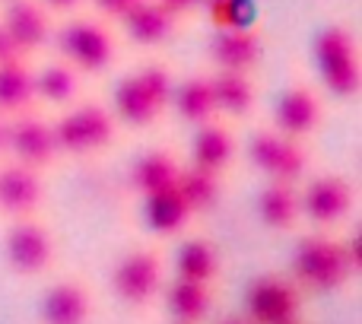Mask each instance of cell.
<instances>
[{
  "label": "cell",
  "instance_id": "cell-1",
  "mask_svg": "<svg viewBox=\"0 0 362 324\" xmlns=\"http://www.w3.org/2000/svg\"><path fill=\"white\" fill-rule=\"evenodd\" d=\"M359 270V242L315 232L305 236L293 251V277L305 289L334 293Z\"/></svg>",
  "mask_w": 362,
  "mask_h": 324
},
{
  "label": "cell",
  "instance_id": "cell-2",
  "mask_svg": "<svg viewBox=\"0 0 362 324\" xmlns=\"http://www.w3.org/2000/svg\"><path fill=\"white\" fill-rule=\"evenodd\" d=\"M172 89L175 83H172V70L165 64H144L115 86V121H124L127 127H137V131L156 125V118L172 102Z\"/></svg>",
  "mask_w": 362,
  "mask_h": 324
},
{
  "label": "cell",
  "instance_id": "cell-3",
  "mask_svg": "<svg viewBox=\"0 0 362 324\" xmlns=\"http://www.w3.org/2000/svg\"><path fill=\"white\" fill-rule=\"evenodd\" d=\"M315 61L327 93L337 99H356L362 89L359 45L350 25L331 23L315 35Z\"/></svg>",
  "mask_w": 362,
  "mask_h": 324
},
{
  "label": "cell",
  "instance_id": "cell-4",
  "mask_svg": "<svg viewBox=\"0 0 362 324\" xmlns=\"http://www.w3.org/2000/svg\"><path fill=\"white\" fill-rule=\"evenodd\" d=\"M51 131H54L57 153L93 156V153H102L115 140L118 121L99 102H80V105L67 108L57 121H51Z\"/></svg>",
  "mask_w": 362,
  "mask_h": 324
},
{
  "label": "cell",
  "instance_id": "cell-5",
  "mask_svg": "<svg viewBox=\"0 0 362 324\" xmlns=\"http://www.w3.org/2000/svg\"><path fill=\"white\" fill-rule=\"evenodd\" d=\"M61 54L64 64L76 70V74H102L115 64V54H118V45H115V35L105 23L99 19H70L61 29Z\"/></svg>",
  "mask_w": 362,
  "mask_h": 324
},
{
  "label": "cell",
  "instance_id": "cell-6",
  "mask_svg": "<svg viewBox=\"0 0 362 324\" xmlns=\"http://www.w3.org/2000/svg\"><path fill=\"white\" fill-rule=\"evenodd\" d=\"M165 287V264L156 248H131L112 270V289L124 306L146 308Z\"/></svg>",
  "mask_w": 362,
  "mask_h": 324
},
{
  "label": "cell",
  "instance_id": "cell-7",
  "mask_svg": "<svg viewBox=\"0 0 362 324\" xmlns=\"http://www.w3.org/2000/svg\"><path fill=\"white\" fill-rule=\"evenodd\" d=\"M4 258L6 267L19 277H38L51 267L54 258V238H51L48 226L38 223L35 216L16 219L4 238Z\"/></svg>",
  "mask_w": 362,
  "mask_h": 324
},
{
  "label": "cell",
  "instance_id": "cell-8",
  "mask_svg": "<svg viewBox=\"0 0 362 324\" xmlns=\"http://www.w3.org/2000/svg\"><path fill=\"white\" fill-rule=\"evenodd\" d=\"M299 306L296 283L280 274H261L245 289V315L255 324H296Z\"/></svg>",
  "mask_w": 362,
  "mask_h": 324
},
{
  "label": "cell",
  "instance_id": "cell-9",
  "mask_svg": "<svg viewBox=\"0 0 362 324\" xmlns=\"http://www.w3.org/2000/svg\"><path fill=\"white\" fill-rule=\"evenodd\" d=\"M248 159L270 181H286V185H296L305 175V166H308V156L299 140L286 137V134L274 131V127L270 131H257L248 140Z\"/></svg>",
  "mask_w": 362,
  "mask_h": 324
},
{
  "label": "cell",
  "instance_id": "cell-10",
  "mask_svg": "<svg viewBox=\"0 0 362 324\" xmlns=\"http://www.w3.org/2000/svg\"><path fill=\"white\" fill-rule=\"evenodd\" d=\"M353 185L344 178V175H318L305 185V191L299 194V204L302 213H305L312 223L318 226H337L350 216L353 210Z\"/></svg>",
  "mask_w": 362,
  "mask_h": 324
},
{
  "label": "cell",
  "instance_id": "cell-11",
  "mask_svg": "<svg viewBox=\"0 0 362 324\" xmlns=\"http://www.w3.org/2000/svg\"><path fill=\"white\" fill-rule=\"evenodd\" d=\"M6 153H13V162H19L25 168H35V172L48 168L57 156L51 121L32 112L10 118V146H6Z\"/></svg>",
  "mask_w": 362,
  "mask_h": 324
},
{
  "label": "cell",
  "instance_id": "cell-12",
  "mask_svg": "<svg viewBox=\"0 0 362 324\" xmlns=\"http://www.w3.org/2000/svg\"><path fill=\"white\" fill-rule=\"evenodd\" d=\"M321 118H325L321 99L305 83H296V86L283 89L274 105V125H276L274 131L286 134V137H293V140H302V137H308V134H315Z\"/></svg>",
  "mask_w": 362,
  "mask_h": 324
},
{
  "label": "cell",
  "instance_id": "cell-13",
  "mask_svg": "<svg viewBox=\"0 0 362 324\" xmlns=\"http://www.w3.org/2000/svg\"><path fill=\"white\" fill-rule=\"evenodd\" d=\"M42 197H45V185L35 168H25L19 162L0 166V216L10 219L35 216V210L42 207Z\"/></svg>",
  "mask_w": 362,
  "mask_h": 324
},
{
  "label": "cell",
  "instance_id": "cell-14",
  "mask_svg": "<svg viewBox=\"0 0 362 324\" xmlns=\"http://www.w3.org/2000/svg\"><path fill=\"white\" fill-rule=\"evenodd\" d=\"M213 64L232 74H251L264 57V38L255 25H235V29H216L210 42Z\"/></svg>",
  "mask_w": 362,
  "mask_h": 324
},
{
  "label": "cell",
  "instance_id": "cell-15",
  "mask_svg": "<svg viewBox=\"0 0 362 324\" xmlns=\"http://www.w3.org/2000/svg\"><path fill=\"white\" fill-rule=\"evenodd\" d=\"M89 315H93V293L80 280L51 283L38 306L42 324H86Z\"/></svg>",
  "mask_w": 362,
  "mask_h": 324
},
{
  "label": "cell",
  "instance_id": "cell-16",
  "mask_svg": "<svg viewBox=\"0 0 362 324\" xmlns=\"http://www.w3.org/2000/svg\"><path fill=\"white\" fill-rule=\"evenodd\" d=\"M4 29L10 32V38L16 42L19 54H32L38 51L45 42H48V32H51V23H48V10H45L38 0H10L6 6V16L0 19Z\"/></svg>",
  "mask_w": 362,
  "mask_h": 324
},
{
  "label": "cell",
  "instance_id": "cell-17",
  "mask_svg": "<svg viewBox=\"0 0 362 324\" xmlns=\"http://www.w3.org/2000/svg\"><path fill=\"white\" fill-rule=\"evenodd\" d=\"M172 105H175L178 118L194 127L216 121L219 112H216V96H213V76L210 74L187 76L181 86L172 89Z\"/></svg>",
  "mask_w": 362,
  "mask_h": 324
},
{
  "label": "cell",
  "instance_id": "cell-18",
  "mask_svg": "<svg viewBox=\"0 0 362 324\" xmlns=\"http://www.w3.org/2000/svg\"><path fill=\"white\" fill-rule=\"evenodd\" d=\"M235 156V137L226 125L210 121V125H200L194 134L191 144V166L206 168L213 175H223V168Z\"/></svg>",
  "mask_w": 362,
  "mask_h": 324
},
{
  "label": "cell",
  "instance_id": "cell-19",
  "mask_svg": "<svg viewBox=\"0 0 362 324\" xmlns=\"http://www.w3.org/2000/svg\"><path fill=\"white\" fill-rule=\"evenodd\" d=\"M178 172H181V162H178L175 153L150 150L131 166V187L140 194V197H150V194H156V191L175 187Z\"/></svg>",
  "mask_w": 362,
  "mask_h": 324
},
{
  "label": "cell",
  "instance_id": "cell-20",
  "mask_svg": "<svg viewBox=\"0 0 362 324\" xmlns=\"http://www.w3.org/2000/svg\"><path fill=\"white\" fill-rule=\"evenodd\" d=\"M165 289V308L175 318V324H200L213 308V289L210 283L194 280H172Z\"/></svg>",
  "mask_w": 362,
  "mask_h": 324
},
{
  "label": "cell",
  "instance_id": "cell-21",
  "mask_svg": "<svg viewBox=\"0 0 362 324\" xmlns=\"http://www.w3.org/2000/svg\"><path fill=\"white\" fill-rule=\"evenodd\" d=\"M257 216L267 229H293L296 219L302 216V204H299V191L296 185L286 181H267L257 194Z\"/></svg>",
  "mask_w": 362,
  "mask_h": 324
},
{
  "label": "cell",
  "instance_id": "cell-22",
  "mask_svg": "<svg viewBox=\"0 0 362 324\" xmlns=\"http://www.w3.org/2000/svg\"><path fill=\"white\" fill-rule=\"evenodd\" d=\"M121 23L127 38H134L137 45H163L175 29V16L159 0H140Z\"/></svg>",
  "mask_w": 362,
  "mask_h": 324
},
{
  "label": "cell",
  "instance_id": "cell-23",
  "mask_svg": "<svg viewBox=\"0 0 362 324\" xmlns=\"http://www.w3.org/2000/svg\"><path fill=\"white\" fill-rule=\"evenodd\" d=\"M194 213L187 210L185 197L178 194V187H165V191H156L150 197H144V223L150 226V232L156 236H178L187 226Z\"/></svg>",
  "mask_w": 362,
  "mask_h": 324
},
{
  "label": "cell",
  "instance_id": "cell-24",
  "mask_svg": "<svg viewBox=\"0 0 362 324\" xmlns=\"http://www.w3.org/2000/svg\"><path fill=\"white\" fill-rule=\"evenodd\" d=\"M32 74L35 70L23 61L0 64V115L4 118H16V115L29 112L32 99H35V86H32Z\"/></svg>",
  "mask_w": 362,
  "mask_h": 324
},
{
  "label": "cell",
  "instance_id": "cell-25",
  "mask_svg": "<svg viewBox=\"0 0 362 324\" xmlns=\"http://www.w3.org/2000/svg\"><path fill=\"white\" fill-rule=\"evenodd\" d=\"M219 274V251L210 238H185L175 251V277L194 283H213Z\"/></svg>",
  "mask_w": 362,
  "mask_h": 324
},
{
  "label": "cell",
  "instance_id": "cell-26",
  "mask_svg": "<svg viewBox=\"0 0 362 324\" xmlns=\"http://www.w3.org/2000/svg\"><path fill=\"white\" fill-rule=\"evenodd\" d=\"M213 76V96H216V112L229 118H245L255 108V80L251 74H232L216 70Z\"/></svg>",
  "mask_w": 362,
  "mask_h": 324
},
{
  "label": "cell",
  "instance_id": "cell-27",
  "mask_svg": "<svg viewBox=\"0 0 362 324\" xmlns=\"http://www.w3.org/2000/svg\"><path fill=\"white\" fill-rule=\"evenodd\" d=\"M32 86H35V99L48 105H70L80 89V74L64 61H51L32 74Z\"/></svg>",
  "mask_w": 362,
  "mask_h": 324
},
{
  "label": "cell",
  "instance_id": "cell-28",
  "mask_svg": "<svg viewBox=\"0 0 362 324\" xmlns=\"http://www.w3.org/2000/svg\"><path fill=\"white\" fill-rule=\"evenodd\" d=\"M175 187L178 194L185 197L187 210L197 216V213H206L216 207L219 194H223V185H219V175L206 172V168H197V166H181L178 178H175Z\"/></svg>",
  "mask_w": 362,
  "mask_h": 324
},
{
  "label": "cell",
  "instance_id": "cell-29",
  "mask_svg": "<svg viewBox=\"0 0 362 324\" xmlns=\"http://www.w3.org/2000/svg\"><path fill=\"white\" fill-rule=\"evenodd\" d=\"M206 6L216 29H235V25H251V0H200Z\"/></svg>",
  "mask_w": 362,
  "mask_h": 324
},
{
  "label": "cell",
  "instance_id": "cell-30",
  "mask_svg": "<svg viewBox=\"0 0 362 324\" xmlns=\"http://www.w3.org/2000/svg\"><path fill=\"white\" fill-rule=\"evenodd\" d=\"M95 4V10L102 13V16H108V19H124L127 13L134 10V6L140 4V0H93Z\"/></svg>",
  "mask_w": 362,
  "mask_h": 324
},
{
  "label": "cell",
  "instance_id": "cell-31",
  "mask_svg": "<svg viewBox=\"0 0 362 324\" xmlns=\"http://www.w3.org/2000/svg\"><path fill=\"white\" fill-rule=\"evenodd\" d=\"M10 61H23V54H19L16 42H13L10 32H6L4 23H0V64H10Z\"/></svg>",
  "mask_w": 362,
  "mask_h": 324
},
{
  "label": "cell",
  "instance_id": "cell-32",
  "mask_svg": "<svg viewBox=\"0 0 362 324\" xmlns=\"http://www.w3.org/2000/svg\"><path fill=\"white\" fill-rule=\"evenodd\" d=\"M159 4L165 6V10L172 13V16H181V13H191L194 6H200V0H159Z\"/></svg>",
  "mask_w": 362,
  "mask_h": 324
},
{
  "label": "cell",
  "instance_id": "cell-33",
  "mask_svg": "<svg viewBox=\"0 0 362 324\" xmlns=\"http://www.w3.org/2000/svg\"><path fill=\"white\" fill-rule=\"evenodd\" d=\"M45 10H57V13H67V10H76L83 0H38Z\"/></svg>",
  "mask_w": 362,
  "mask_h": 324
},
{
  "label": "cell",
  "instance_id": "cell-34",
  "mask_svg": "<svg viewBox=\"0 0 362 324\" xmlns=\"http://www.w3.org/2000/svg\"><path fill=\"white\" fill-rule=\"evenodd\" d=\"M6 146H10V118L0 115V153H6Z\"/></svg>",
  "mask_w": 362,
  "mask_h": 324
},
{
  "label": "cell",
  "instance_id": "cell-35",
  "mask_svg": "<svg viewBox=\"0 0 362 324\" xmlns=\"http://www.w3.org/2000/svg\"><path fill=\"white\" fill-rule=\"evenodd\" d=\"M216 324H255L248 318V315H226V318H219Z\"/></svg>",
  "mask_w": 362,
  "mask_h": 324
}]
</instances>
